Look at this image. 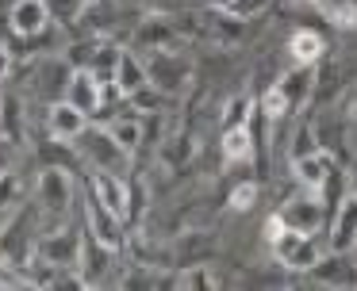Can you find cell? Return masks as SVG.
Listing matches in <instances>:
<instances>
[{
    "label": "cell",
    "instance_id": "3957f363",
    "mask_svg": "<svg viewBox=\"0 0 357 291\" xmlns=\"http://www.w3.org/2000/svg\"><path fill=\"white\" fill-rule=\"evenodd\" d=\"M39 199H43V207H50V214H54V219H62L66 207H70V199H73L70 176L58 173V168H47V173H43V180H39Z\"/></svg>",
    "mask_w": 357,
    "mask_h": 291
},
{
    "label": "cell",
    "instance_id": "5bb4252c",
    "mask_svg": "<svg viewBox=\"0 0 357 291\" xmlns=\"http://www.w3.org/2000/svg\"><path fill=\"white\" fill-rule=\"evenodd\" d=\"M108 134H112V142H116L119 150L131 153L135 146H139V119H135V115H123V119H116L108 127Z\"/></svg>",
    "mask_w": 357,
    "mask_h": 291
},
{
    "label": "cell",
    "instance_id": "7a4b0ae2",
    "mask_svg": "<svg viewBox=\"0 0 357 291\" xmlns=\"http://www.w3.org/2000/svg\"><path fill=\"white\" fill-rule=\"evenodd\" d=\"M85 219H89V234H96V242L104 245V249H119L123 245V234H119V214L108 211V207L100 203V196H93L85 203Z\"/></svg>",
    "mask_w": 357,
    "mask_h": 291
},
{
    "label": "cell",
    "instance_id": "ffe728a7",
    "mask_svg": "<svg viewBox=\"0 0 357 291\" xmlns=\"http://www.w3.org/2000/svg\"><path fill=\"white\" fill-rule=\"evenodd\" d=\"M181 288H219V280L208 272V268H192V272L181 276Z\"/></svg>",
    "mask_w": 357,
    "mask_h": 291
},
{
    "label": "cell",
    "instance_id": "7402d4cb",
    "mask_svg": "<svg viewBox=\"0 0 357 291\" xmlns=\"http://www.w3.org/2000/svg\"><path fill=\"white\" fill-rule=\"evenodd\" d=\"M0 173H8V146L0 142Z\"/></svg>",
    "mask_w": 357,
    "mask_h": 291
},
{
    "label": "cell",
    "instance_id": "7c38bea8",
    "mask_svg": "<svg viewBox=\"0 0 357 291\" xmlns=\"http://www.w3.org/2000/svg\"><path fill=\"white\" fill-rule=\"evenodd\" d=\"M288 50H292V61L311 65V61H319V54H323V38H319L315 31H296L292 42H288Z\"/></svg>",
    "mask_w": 357,
    "mask_h": 291
},
{
    "label": "cell",
    "instance_id": "9a60e30c",
    "mask_svg": "<svg viewBox=\"0 0 357 291\" xmlns=\"http://www.w3.org/2000/svg\"><path fill=\"white\" fill-rule=\"evenodd\" d=\"M261 111L269 115V119H280L284 111H292V100H288L284 84H273V88L265 92V96H261Z\"/></svg>",
    "mask_w": 357,
    "mask_h": 291
},
{
    "label": "cell",
    "instance_id": "5b68a950",
    "mask_svg": "<svg viewBox=\"0 0 357 291\" xmlns=\"http://www.w3.org/2000/svg\"><path fill=\"white\" fill-rule=\"evenodd\" d=\"M93 188H96V196H100V203L108 207V211H116L119 219H127V203H131V196H127V184L119 180L116 173L100 168V173L93 176Z\"/></svg>",
    "mask_w": 357,
    "mask_h": 291
},
{
    "label": "cell",
    "instance_id": "4fadbf2b",
    "mask_svg": "<svg viewBox=\"0 0 357 291\" xmlns=\"http://www.w3.org/2000/svg\"><path fill=\"white\" fill-rule=\"evenodd\" d=\"M223 153H227V161H246L250 157V127H227Z\"/></svg>",
    "mask_w": 357,
    "mask_h": 291
},
{
    "label": "cell",
    "instance_id": "ba28073f",
    "mask_svg": "<svg viewBox=\"0 0 357 291\" xmlns=\"http://www.w3.org/2000/svg\"><path fill=\"white\" fill-rule=\"evenodd\" d=\"M81 130H85V111H81L77 104H58L50 107V134L58 138V142H70V138H77Z\"/></svg>",
    "mask_w": 357,
    "mask_h": 291
},
{
    "label": "cell",
    "instance_id": "44dd1931",
    "mask_svg": "<svg viewBox=\"0 0 357 291\" xmlns=\"http://www.w3.org/2000/svg\"><path fill=\"white\" fill-rule=\"evenodd\" d=\"M8 69H12V58H8V50H4V46H0V81H4V77H8Z\"/></svg>",
    "mask_w": 357,
    "mask_h": 291
},
{
    "label": "cell",
    "instance_id": "ac0fdd59",
    "mask_svg": "<svg viewBox=\"0 0 357 291\" xmlns=\"http://www.w3.org/2000/svg\"><path fill=\"white\" fill-rule=\"evenodd\" d=\"M20 199V180H16V173H0V211L4 207H12Z\"/></svg>",
    "mask_w": 357,
    "mask_h": 291
},
{
    "label": "cell",
    "instance_id": "30bf717a",
    "mask_svg": "<svg viewBox=\"0 0 357 291\" xmlns=\"http://www.w3.org/2000/svg\"><path fill=\"white\" fill-rule=\"evenodd\" d=\"M280 214H284L288 226H292V230H303V234H315L319 222H323V211H319V203H315L311 196H307V199H296V203H288Z\"/></svg>",
    "mask_w": 357,
    "mask_h": 291
},
{
    "label": "cell",
    "instance_id": "277c9868",
    "mask_svg": "<svg viewBox=\"0 0 357 291\" xmlns=\"http://www.w3.org/2000/svg\"><path fill=\"white\" fill-rule=\"evenodd\" d=\"M100 100H104L100 77H96L93 69H77V73L70 77V104H77L85 115H93L96 107H100Z\"/></svg>",
    "mask_w": 357,
    "mask_h": 291
},
{
    "label": "cell",
    "instance_id": "9c48e42d",
    "mask_svg": "<svg viewBox=\"0 0 357 291\" xmlns=\"http://www.w3.org/2000/svg\"><path fill=\"white\" fill-rule=\"evenodd\" d=\"M43 257H47V265H54V268H70V265H77V257H81V242L73 234H47Z\"/></svg>",
    "mask_w": 357,
    "mask_h": 291
},
{
    "label": "cell",
    "instance_id": "cb8c5ba5",
    "mask_svg": "<svg viewBox=\"0 0 357 291\" xmlns=\"http://www.w3.org/2000/svg\"><path fill=\"white\" fill-rule=\"evenodd\" d=\"M354 249H357V242H354Z\"/></svg>",
    "mask_w": 357,
    "mask_h": 291
},
{
    "label": "cell",
    "instance_id": "6da1fadb",
    "mask_svg": "<svg viewBox=\"0 0 357 291\" xmlns=\"http://www.w3.org/2000/svg\"><path fill=\"white\" fill-rule=\"evenodd\" d=\"M269 245L280 257V265H288V268H315L319 265V245L311 242V234H303V230L284 226V234H277Z\"/></svg>",
    "mask_w": 357,
    "mask_h": 291
},
{
    "label": "cell",
    "instance_id": "603a6c76",
    "mask_svg": "<svg viewBox=\"0 0 357 291\" xmlns=\"http://www.w3.org/2000/svg\"><path fill=\"white\" fill-rule=\"evenodd\" d=\"M208 4H215V8H227V12H231V8H238V0H208Z\"/></svg>",
    "mask_w": 357,
    "mask_h": 291
},
{
    "label": "cell",
    "instance_id": "52a82bcc",
    "mask_svg": "<svg viewBox=\"0 0 357 291\" xmlns=\"http://www.w3.org/2000/svg\"><path fill=\"white\" fill-rule=\"evenodd\" d=\"M331 173H334V161L326 153H303V157H296V176H300V184L307 191H319L331 180Z\"/></svg>",
    "mask_w": 357,
    "mask_h": 291
},
{
    "label": "cell",
    "instance_id": "8fae6325",
    "mask_svg": "<svg viewBox=\"0 0 357 291\" xmlns=\"http://www.w3.org/2000/svg\"><path fill=\"white\" fill-rule=\"evenodd\" d=\"M142 84H146V69L139 65L135 54H119V65H116V88L123 96H139Z\"/></svg>",
    "mask_w": 357,
    "mask_h": 291
},
{
    "label": "cell",
    "instance_id": "8992f818",
    "mask_svg": "<svg viewBox=\"0 0 357 291\" xmlns=\"http://www.w3.org/2000/svg\"><path fill=\"white\" fill-rule=\"evenodd\" d=\"M50 19V8L43 0H16L12 8V31L16 35H39Z\"/></svg>",
    "mask_w": 357,
    "mask_h": 291
},
{
    "label": "cell",
    "instance_id": "e0dca14e",
    "mask_svg": "<svg viewBox=\"0 0 357 291\" xmlns=\"http://www.w3.org/2000/svg\"><path fill=\"white\" fill-rule=\"evenodd\" d=\"M319 4L326 8V15H331L338 27H354V23H357V8L354 4H326V0H319Z\"/></svg>",
    "mask_w": 357,
    "mask_h": 291
},
{
    "label": "cell",
    "instance_id": "d6986e66",
    "mask_svg": "<svg viewBox=\"0 0 357 291\" xmlns=\"http://www.w3.org/2000/svg\"><path fill=\"white\" fill-rule=\"evenodd\" d=\"M257 199V184H238V188L231 191V207L234 211H250Z\"/></svg>",
    "mask_w": 357,
    "mask_h": 291
},
{
    "label": "cell",
    "instance_id": "2e32d148",
    "mask_svg": "<svg viewBox=\"0 0 357 291\" xmlns=\"http://www.w3.org/2000/svg\"><path fill=\"white\" fill-rule=\"evenodd\" d=\"M250 107H254V100H250V96H238V100H231V104H227L223 130H227V127H246V119H250Z\"/></svg>",
    "mask_w": 357,
    "mask_h": 291
}]
</instances>
